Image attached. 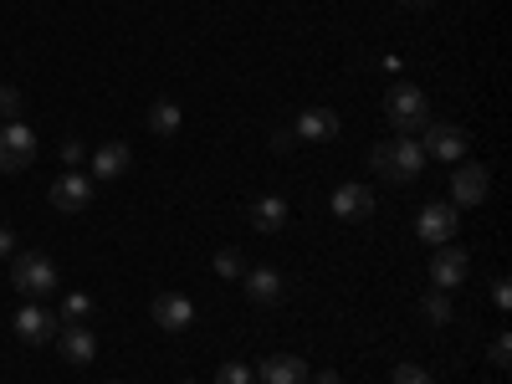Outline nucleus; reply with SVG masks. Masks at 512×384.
<instances>
[{
  "mask_svg": "<svg viewBox=\"0 0 512 384\" xmlns=\"http://www.w3.org/2000/svg\"><path fill=\"white\" fill-rule=\"evenodd\" d=\"M246 221L262 231V236H277V231L287 226V200H282V195H256L251 210H246Z\"/></svg>",
  "mask_w": 512,
  "mask_h": 384,
  "instance_id": "nucleus-15",
  "label": "nucleus"
},
{
  "mask_svg": "<svg viewBox=\"0 0 512 384\" xmlns=\"http://www.w3.org/2000/svg\"><path fill=\"white\" fill-rule=\"evenodd\" d=\"M62 159H67V169H77L82 159H88V149H82L77 139H67V144H62Z\"/></svg>",
  "mask_w": 512,
  "mask_h": 384,
  "instance_id": "nucleus-28",
  "label": "nucleus"
},
{
  "mask_svg": "<svg viewBox=\"0 0 512 384\" xmlns=\"http://www.w3.org/2000/svg\"><path fill=\"white\" fill-rule=\"evenodd\" d=\"M420 149L425 159H441V164H461L466 149H472V134H466L461 123H446V118H431L420 128Z\"/></svg>",
  "mask_w": 512,
  "mask_h": 384,
  "instance_id": "nucleus-3",
  "label": "nucleus"
},
{
  "mask_svg": "<svg viewBox=\"0 0 512 384\" xmlns=\"http://www.w3.org/2000/svg\"><path fill=\"white\" fill-rule=\"evenodd\" d=\"M216 384H256V374H251L246 364H236V359H226V364L216 369Z\"/></svg>",
  "mask_w": 512,
  "mask_h": 384,
  "instance_id": "nucleus-23",
  "label": "nucleus"
},
{
  "mask_svg": "<svg viewBox=\"0 0 512 384\" xmlns=\"http://www.w3.org/2000/svg\"><path fill=\"white\" fill-rule=\"evenodd\" d=\"M0 256H16V231L0 226Z\"/></svg>",
  "mask_w": 512,
  "mask_h": 384,
  "instance_id": "nucleus-30",
  "label": "nucleus"
},
{
  "mask_svg": "<svg viewBox=\"0 0 512 384\" xmlns=\"http://www.w3.org/2000/svg\"><path fill=\"white\" fill-rule=\"evenodd\" d=\"M16 113H21V93H16V88H0V118L11 123Z\"/></svg>",
  "mask_w": 512,
  "mask_h": 384,
  "instance_id": "nucleus-26",
  "label": "nucleus"
},
{
  "mask_svg": "<svg viewBox=\"0 0 512 384\" xmlns=\"http://www.w3.org/2000/svg\"><path fill=\"white\" fill-rule=\"evenodd\" d=\"M308 359H297V354H272L262 359V369H256V384H308Z\"/></svg>",
  "mask_w": 512,
  "mask_h": 384,
  "instance_id": "nucleus-13",
  "label": "nucleus"
},
{
  "mask_svg": "<svg viewBox=\"0 0 512 384\" xmlns=\"http://www.w3.org/2000/svg\"><path fill=\"white\" fill-rule=\"evenodd\" d=\"M487 354H492V364H497V369H507V364H512V359H507V354H512V338H507V333H497Z\"/></svg>",
  "mask_w": 512,
  "mask_h": 384,
  "instance_id": "nucleus-25",
  "label": "nucleus"
},
{
  "mask_svg": "<svg viewBox=\"0 0 512 384\" xmlns=\"http://www.w3.org/2000/svg\"><path fill=\"white\" fill-rule=\"evenodd\" d=\"M11 287H16L21 297L52 292V287H57V262H52V256H41V251H16V256H11Z\"/></svg>",
  "mask_w": 512,
  "mask_h": 384,
  "instance_id": "nucleus-4",
  "label": "nucleus"
},
{
  "mask_svg": "<svg viewBox=\"0 0 512 384\" xmlns=\"http://www.w3.org/2000/svg\"><path fill=\"white\" fill-rule=\"evenodd\" d=\"M328 205H333V216L338 221H369L374 216V190L369 185H338L333 195H328Z\"/></svg>",
  "mask_w": 512,
  "mask_h": 384,
  "instance_id": "nucleus-10",
  "label": "nucleus"
},
{
  "mask_svg": "<svg viewBox=\"0 0 512 384\" xmlns=\"http://www.w3.org/2000/svg\"><path fill=\"white\" fill-rule=\"evenodd\" d=\"M369 164H374V175H384L390 185H410V180H420V169H425V149H420V139L395 134V139H384V144L369 149Z\"/></svg>",
  "mask_w": 512,
  "mask_h": 384,
  "instance_id": "nucleus-1",
  "label": "nucleus"
},
{
  "mask_svg": "<svg viewBox=\"0 0 512 384\" xmlns=\"http://www.w3.org/2000/svg\"><path fill=\"white\" fill-rule=\"evenodd\" d=\"M400 6H436V0H400Z\"/></svg>",
  "mask_w": 512,
  "mask_h": 384,
  "instance_id": "nucleus-32",
  "label": "nucleus"
},
{
  "mask_svg": "<svg viewBox=\"0 0 512 384\" xmlns=\"http://www.w3.org/2000/svg\"><path fill=\"white\" fill-rule=\"evenodd\" d=\"M292 134H297V139H318V144H328V139H338V113H333V108H308V113H297Z\"/></svg>",
  "mask_w": 512,
  "mask_h": 384,
  "instance_id": "nucleus-17",
  "label": "nucleus"
},
{
  "mask_svg": "<svg viewBox=\"0 0 512 384\" xmlns=\"http://www.w3.org/2000/svg\"><path fill=\"white\" fill-rule=\"evenodd\" d=\"M384 118L395 123V134H420L436 113H431V98H425L415 82H395V88L384 93Z\"/></svg>",
  "mask_w": 512,
  "mask_h": 384,
  "instance_id": "nucleus-2",
  "label": "nucleus"
},
{
  "mask_svg": "<svg viewBox=\"0 0 512 384\" xmlns=\"http://www.w3.org/2000/svg\"><path fill=\"white\" fill-rule=\"evenodd\" d=\"M216 272H221L226 282H241V277H246V256H241L236 246H221V251H216Z\"/></svg>",
  "mask_w": 512,
  "mask_h": 384,
  "instance_id": "nucleus-20",
  "label": "nucleus"
},
{
  "mask_svg": "<svg viewBox=\"0 0 512 384\" xmlns=\"http://www.w3.org/2000/svg\"><path fill=\"white\" fill-rule=\"evenodd\" d=\"M313 384H344V379H338V374H333V369H328V374H318V379H313Z\"/></svg>",
  "mask_w": 512,
  "mask_h": 384,
  "instance_id": "nucleus-31",
  "label": "nucleus"
},
{
  "mask_svg": "<svg viewBox=\"0 0 512 384\" xmlns=\"http://www.w3.org/2000/svg\"><path fill=\"white\" fill-rule=\"evenodd\" d=\"M57 328H62V323H57L47 308H36V303H26V308L16 313V338H21V344H52Z\"/></svg>",
  "mask_w": 512,
  "mask_h": 384,
  "instance_id": "nucleus-12",
  "label": "nucleus"
},
{
  "mask_svg": "<svg viewBox=\"0 0 512 384\" xmlns=\"http://www.w3.org/2000/svg\"><path fill=\"white\" fill-rule=\"evenodd\" d=\"M149 313H154V323L164 328V333H185L190 323H195V303L185 292H159L154 303H149Z\"/></svg>",
  "mask_w": 512,
  "mask_h": 384,
  "instance_id": "nucleus-9",
  "label": "nucleus"
},
{
  "mask_svg": "<svg viewBox=\"0 0 512 384\" xmlns=\"http://www.w3.org/2000/svg\"><path fill=\"white\" fill-rule=\"evenodd\" d=\"M272 149H282V154L297 149V134H292V128H277V134H272Z\"/></svg>",
  "mask_w": 512,
  "mask_h": 384,
  "instance_id": "nucleus-29",
  "label": "nucleus"
},
{
  "mask_svg": "<svg viewBox=\"0 0 512 384\" xmlns=\"http://www.w3.org/2000/svg\"><path fill=\"white\" fill-rule=\"evenodd\" d=\"M52 205L67 210V216H72V210H88V205H93V180L77 175V169H67V175L52 185Z\"/></svg>",
  "mask_w": 512,
  "mask_h": 384,
  "instance_id": "nucleus-14",
  "label": "nucleus"
},
{
  "mask_svg": "<svg viewBox=\"0 0 512 384\" xmlns=\"http://www.w3.org/2000/svg\"><path fill=\"white\" fill-rule=\"evenodd\" d=\"M420 313L431 318L436 328H446V323H451V297H446L441 287H436V292H425V303H420Z\"/></svg>",
  "mask_w": 512,
  "mask_h": 384,
  "instance_id": "nucleus-21",
  "label": "nucleus"
},
{
  "mask_svg": "<svg viewBox=\"0 0 512 384\" xmlns=\"http://www.w3.org/2000/svg\"><path fill=\"white\" fill-rule=\"evenodd\" d=\"M93 313V297L88 292H67V303H62V323H82Z\"/></svg>",
  "mask_w": 512,
  "mask_h": 384,
  "instance_id": "nucleus-22",
  "label": "nucleus"
},
{
  "mask_svg": "<svg viewBox=\"0 0 512 384\" xmlns=\"http://www.w3.org/2000/svg\"><path fill=\"white\" fill-rule=\"evenodd\" d=\"M180 384H195V379H180Z\"/></svg>",
  "mask_w": 512,
  "mask_h": 384,
  "instance_id": "nucleus-33",
  "label": "nucleus"
},
{
  "mask_svg": "<svg viewBox=\"0 0 512 384\" xmlns=\"http://www.w3.org/2000/svg\"><path fill=\"white\" fill-rule=\"evenodd\" d=\"M492 303H497V313H507V303H512V287H507V277H497V282H492Z\"/></svg>",
  "mask_w": 512,
  "mask_h": 384,
  "instance_id": "nucleus-27",
  "label": "nucleus"
},
{
  "mask_svg": "<svg viewBox=\"0 0 512 384\" xmlns=\"http://www.w3.org/2000/svg\"><path fill=\"white\" fill-rule=\"evenodd\" d=\"M180 123H185V113H180L175 98H159V103L149 108V128H154L159 139H175V134H180Z\"/></svg>",
  "mask_w": 512,
  "mask_h": 384,
  "instance_id": "nucleus-19",
  "label": "nucleus"
},
{
  "mask_svg": "<svg viewBox=\"0 0 512 384\" xmlns=\"http://www.w3.org/2000/svg\"><path fill=\"white\" fill-rule=\"evenodd\" d=\"M461 226V210L451 200H431V205H420V216H415V231L425 246H446Z\"/></svg>",
  "mask_w": 512,
  "mask_h": 384,
  "instance_id": "nucleus-6",
  "label": "nucleus"
},
{
  "mask_svg": "<svg viewBox=\"0 0 512 384\" xmlns=\"http://www.w3.org/2000/svg\"><path fill=\"white\" fill-rule=\"evenodd\" d=\"M241 287H246V297H251L256 308H272V303H282V277H277L272 267H246Z\"/></svg>",
  "mask_w": 512,
  "mask_h": 384,
  "instance_id": "nucleus-16",
  "label": "nucleus"
},
{
  "mask_svg": "<svg viewBox=\"0 0 512 384\" xmlns=\"http://www.w3.org/2000/svg\"><path fill=\"white\" fill-rule=\"evenodd\" d=\"M57 344H62V359L67 364H93L98 359V338L88 323H62L57 328Z\"/></svg>",
  "mask_w": 512,
  "mask_h": 384,
  "instance_id": "nucleus-11",
  "label": "nucleus"
},
{
  "mask_svg": "<svg viewBox=\"0 0 512 384\" xmlns=\"http://www.w3.org/2000/svg\"><path fill=\"white\" fill-rule=\"evenodd\" d=\"M128 159H134V149H128L123 139H118V144H103V149L93 154V180H118L123 169H128Z\"/></svg>",
  "mask_w": 512,
  "mask_h": 384,
  "instance_id": "nucleus-18",
  "label": "nucleus"
},
{
  "mask_svg": "<svg viewBox=\"0 0 512 384\" xmlns=\"http://www.w3.org/2000/svg\"><path fill=\"white\" fill-rule=\"evenodd\" d=\"M492 190V175H487V164L482 159H461L456 164V175H451V205H482Z\"/></svg>",
  "mask_w": 512,
  "mask_h": 384,
  "instance_id": "nucleus-7",
  "label": "nucleus"
},
{
  "mask_svg": "<svg viewBox=\"0 0 512 384\" xmlns=\"http://www.w3.org/2000/svg\"><path fill=\"white\" fill-rule=\"evenodd\" d=\"M390 384H436V379H431V369H420V364H400L390 374Z\"/></svg>",
  "mask_w": 512,
  "mask_h": 384,
  "instance_id": "nucleus-24",
  "label": "nucleus"
},
{
  "mask_svg": "<svg viewBox=\"0 0 512 384\" xmlns=\"http://www.w3.org/2000/svg\"><path fill=\"white\" fill-rule=\"evenodd\" d=\"M31 159H36L31 123H21V118L0 123V175H21V169H31Z\"/></svg>",
  "mask_w": 512,
  "mask_h": 384,
  "instance_id": "nucleus-5",
  "label": "nucleus"
},
{
  "mask_svg": "<svg viewBox=\"0 0 512 384\" xmlns=\"http://www.w3.org/2000/svg\"><path fill=\"white\" fill-rule=\"evenodd\" d=\"M108 384H118V379H108Z\"/></svg>",
  "mask_w": 512,
  "mask_h": 384,
  "instance_id": "nucleus-34",
  "label": "nucleus"
},
{
  "mask_svg": "<svg viewBox=\"0 0 512 384\" xmlns=\"http://www.w3.org/2000/svg\"><path fill=\"white\" fill-rule=\"evenodd\" d=\"M466 272H472V256H466V251H461L456 241L436 246V256H431V282H436L441 292L461 287V282H466Z\"/></svg>",
  "mask_w": 512,
  "mask_h": 384,
  "instance_id": "nucleus-8",
  "label": "nucleus"
}]
</instances>
